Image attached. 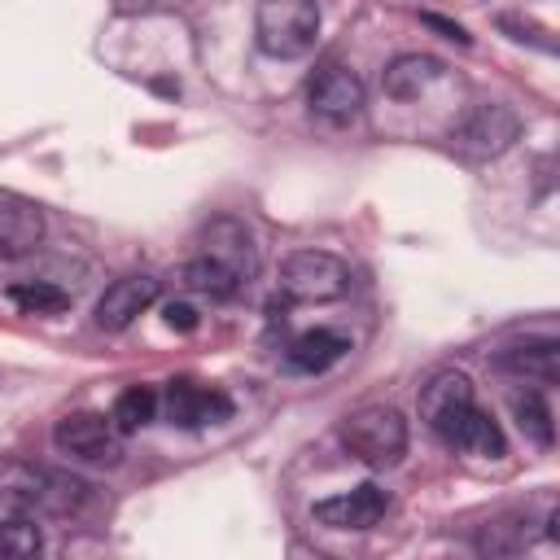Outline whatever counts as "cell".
<instances>
[{"mask_svg":"<svg viewBox=\"0 0 560 560\" xmlns=\"http://www.w3.org/2000/svg\"><path fill=\"white\" fill-rule=\"evenodd\" d=\"M9 302L22 306L26 315H57V311L70 306V293L48 284V280H22V284L9 289Z\"/></svg>","mask_w":560,"mask_h":560,"instance_id":"cell-22","label":"cell"},{"mask_svg":"<svg viewBox=\"0 0 560 560\" xmlns=\"http://www.w3.org/2000/svg\"><path fill=\"white\" fill-rule=\"evenodd\" d=\"M153 416H158V394H153L149 385H127V389L114 398V411H109V420L118 424V433H136V429H144Z\"/></svg>","mask_w":560,"mask_h":560,"instance_id":"cell-19","label":"cell"},{"mask_svg":"<svg viewBox=\"0 0 560 560\" xmlns=\"http://www.w3.org/2000/svg\"><path fill=\"white\" fill-rule=\"evenodd\" d=\"M52 446L61 455H70V459L101 464V468H114L122 459V433L101 411H70V416H61L52 424Z\"/></svg>","mask_w":560,"mask_h":560,"instance_id":"cell-6","label":"cell"},{"mask_svg":"<svg viewBox=\"0 0 560 560\" xmlns=\"http://www.w3.org/2000/svg\"><path fill=\"white\" fill-rule=\"evenodd\" d=\"M512 416H516V424H521V433H525L529 442H538V446H551V438H556V424H551V407L542 402V394H538V389H525V394H516V398H512Z\"/></svg>","mask_w":560,"mask_h":560,"instance_id":"cell-20","label":"cell"},{"mask_svg":"<svg viewBox=\"0 0 560 560\" xmlns=\"http://www.w3.org/2000/svg\"><path fill=\"white\" fill-rule=\"evenodd\" d=\"M162 411L179 429H201V424L228 420L232 416V402L219 389H206V385H192V381H171L162 389Z\"/></svg>","mask_w":560,"mask_h":560,"instance_id":"cell-11","label":"cell"},{"mask_svg":"<svg viewBox=\"0 0 560 560\" xmlns=\"http://www.w3.org/2000/svg\"><path fill=\"white\" fill-rule=\"evenodd\" d=\"M44 547V534L35 525V516L26 512H13L0 521V560H26Z\"/></svg>","mask_w":560,"mask_h":560,"instance_id":"cell-21","label":"cell"},{"mask_svg":"<svg viewBox=\"0 0 560 560\" xmlns=\"http://www.w3.org/2000/svg\"><path fill=\"white\" fill-rule=\"evenodd\" d=\"M341 442L359 464L394 468L407 455V420H402L398 407L372 402V407H359L341 420Z\"/></svg>","mask_w":560,"mask_h":560,"instance_id":"cell-3","label":"cell"},{"mask_svg":"<svg viewBox=\"0 0 560 560\" xmlns=\"http://www.w3.org/2000/svg\"><path fill=\"white\" fill-rule=\"evenodd\" d=\"M516 136H521V114L503 101H481L464 109L451 127V144L464 158H499L516 144Z\"/></svg>","mask_w":560,"mask_h":560,"instance_id":"cell-5","label":"cell"},{"mask_svg":"<svg viewBox=\"0 0 560 560\" xmlns=\"http://www.w3.org/2000/svg\"><path fill=\"white\" fill-rule=\"evenodd\" d=\"M350 289V267L328 249H293L280 262V293L289 302H332Z\"/></svg>","mask_w":560,"mask_h":560,"instance_id":"cell-4","label":"cell"},{"mask_svg":"<svg viewBox=\"0 0 560 560\" xmlns=\"http://www.w3.org/2000/svg\"><path fill=\"white\" fill-rule=\"evenodd\" d=\"M44 236V214L31 201L0 197V254H26Z\"/></svg>","mask_w":560,"mask_h":560,"instance_id":"cell-15","label":"cell"},{"mask_svg":"<svg viewBox=\"0 0 560 560\" xmlns=\"http://www.w3.org/2000/svg\"><path fill=\"white\" fill-rule=\"evenodd\" d=\"M201 245H206V258L223 262L241 284L254 280V271H258V245H254V232L241 219H232V214L210 219L206 232H201Z\"/></svg>","mask_w":560,"mask_h":560,"instance_id":"cell-9","label":"cell"},{"mask_svg":"<svg viewBox=\"0 0 560 560\" xmlns=\"http://www.w3.org/2000/svg\"><path fill=\"white\" fill-rule=\"evenodd\" d=\"M162 319H166V328H175V332H192V328H197V306H188V302H166V306H162Z\"/></svg>","mask_w":560,"mask_h":560,"instance_id":"cell-24","label":"cell"},{"mask_svg":"<svg viewBox=\"0 0 560 560\" xmlns=\"http://www.w3.org/2000/svg\"><path fill=\"white\" fill-rule=\"evenodd\" d=\"M438 79H442V61L438 57H429V52H402V57H394L385 66L381 88L394 101H420Z\"/></svg>","mask_w":560,"mask_h":560,"instance_id":"cell-13","label":"cell"},{"mask_svg":"<svg viewBox=\"0 0 560 560\" xmlns=\"http://www.w3.org/2000/svg\"><path fill=\"white\" fill-rule=\"evenodd\" d=\"M179 284H184L188 293H201V298H232V293L241 289V280H236L223 262H214V258H206V254L179 267Z\"/></svg>","mask_w":560,"mask_h":560,"instance_id":"cell-18","label":"cell"},{"mask_svg":"<svg viewBox=\"0 0 560 560\" xmlns=\"http://www.w3.org/2000/svg\"><path fill=\"white\" fill-rule=\"evenodd\" d=\"M389 508V494L376 486V481H363L354 490H341L332 499H319L315 503V521L328 525V529H372Z\"/></svg>","mask_w":560,"mask_h":560,"instance_id":"cell-10","label":"cell"},{"mask_svg":"<svg viewBox=\"0 0 560 560\" xmlns=\"http://www.w3.org/2000/svg\"><path fill=\"white\" fill-rule=\"evenodd\" d=\"M319 35V4L315 0H258L254 9V39L267 57L293 61L315 48Z\"/></svg>","mask_w":560,"mask_h":560,"instance_id":"cell-2","label":"cell"},{"mask_svg":"<svg viewBox=\"0 0 560 560\" xmlns=\"http://www.w3.org/2000/svg\"><path fill=\"white\" fill-rule=\"evenodd\" d=\"M158 302V280L153 276H118L101 298H96V328L122 332L136 315H144Z\"/></svg>","mask_w":560,"mask_h":560,"instance_id":"cell-12","label":"cell"},{"mask_svg":"<svg viewBox=\"0 0 560 560\" xmlns=\"http://www.w3.org/2000/svg\"><path fill=\"white\" fill-rule=\"evenodd\" d=\"M451 446H459V451H468V455H490V459H499V455L508 451V442H503L499 424H494L477 402H472V407L464 411V420L455 424Z\"/></svg>","mask_w":560,"mask_h":560,"instance_id":"cell-17","label":"cell"},{"mask_svg":"<svg viewBox=\"0 0 560 560\" xmlns=\"http://www.w3.org/2000/svg\"><path fill=\"white\" fill-rule=\"evenodd\" d=\"M92 486L70 472H52L39 464H4L0 468V503L26 516H74L83 512Z\"/></svg>","mask_w":560,"mask_h":560,"instance_id":"cell-1","label":"cell"},{"mask_svg":"<svg viewBox=\"0 0 560 560\" xmlns=\"http://www.w3.org/2000/svg\"><path fill=\"white\" fill-rule=\"evenodd\" d=\"M350 350V341L341 337V332H332V328H311V332H302V337H293L289 341V368L293 372H324V368H332L341 354Z\"/></svg>","mask_w":560,"mask_h":560,"instance_id":"cell-16","label":"cell"},{"mask_svg":"<svg viewBox=\"0 0 560 560\" xmlns=\"http://www.w3.org/2000/svg\"><path fill=\"white\" fill-rule=\"evenodd\" d=\"M306 105H311V114L324 118V122H350V118H359V109H363V79H359L350 66L328 61V66H319V70L311 74V83H306Z\"/></svg>","mask_w":560,"mask_h":560,"instance_id":"cell-8","label":"cell"},{"mask_svg":"<svg viewBox=\"0 0 560 560\" xmlns=\"http://www.w3.org/2000/svg\"><path fill=\"white\" fill-rule=\"evenodd\" d=\"M494 368L529 376V381H542V385H556V376H560V341L556 337H538V341L503 346L494 354Z\"/></svg>","mask_w":560,"mask_h":560,"instance_id":"cell-14","label":"cell"},{"mask_svg":"<svg viewBox=\"0 0 560 560\" xmlns=\"http://www.w3.org/2000/svg\"><path fill=\"white\" fill-rule=\"evenodd\" d=\"M477 547L490 551V556H508V551L525 547V529H521L516 521H494V525H486V529L477 534Z\"/></svg>","mask_w":560,"mask_h":560,"instance_id":"cell-23","label":"cell"},{"mask_svg":"<svg viewBox=\"0 0 560 560\" xmlns=\"http://www.w3.org/2000/svg\"><path fill=\"white\" fill-rule=\"evenodd\" d=\"M468 407H472V381L459 368H442L420 385V420L442 442H451V433H455V424L464 420Z\"/></svg>","mask_w":560,"mask_h":560,"instance_id":"cell-7","label":"cell"},{"mask_svg":"<svg viewBox=\"0 0 560 560\" xmlns=\"http://www.w3.org/2000/svg\"><path fill=\"white\" fill-rule=\"evenodd\" d=\"M420 22H424V26H433V31H442V35H446V39H455V44H468V31H464L459 22H451V18H438V13H424Z\"/></svg>","mask_w":560,"mask_h":560,"instance_id":"cell-25","label":"cell"}]
</instances>
